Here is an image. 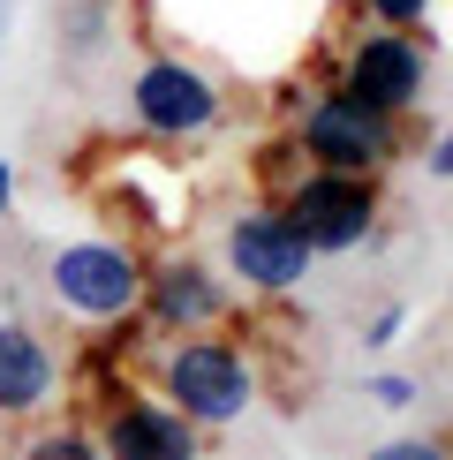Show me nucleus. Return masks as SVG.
Here are the masks:
<instances>
[{"mask_svg": "<svg viewBox=\"0 0 453 460\" xmlns=\"http://www.w3.org/2000/svg\"><path fill=\"white\" fill-rule=\"evenodd\" d=\"M144 370H151V393H159L166 408H182L204 438H212V430H235L242 415L257 408V355L242 348L235 332L151 340Z\"/></svg>", "mask_w": 453, "mask_h": 460, "instance_id": "1", "label": "nucleus"}, {"mask_svg": "<svg viewBox=\"0 0 453 460\" xmlns=\"http://www.w3.org/2000/svg\"><path fill=\"white\" fill-rule=\"evenodd\" d=\"M288 151H295V166H317V174H370L378 181L386 166H401L408 121L348 99L340 84H317L288 113Z\"/></svg>", "mask_w": 453, "mask_h": 460, "instance_id": "2", "label": "nucleus"}, {"mask_svg": "<svg viewBox=\"0 0 453 460\" xmlns=\"http://www.w3.org/2000/svg\"><path fill=\"white\" fill-rule=\"evenodd\" d=\"M144 264L151 257L129 234H76V242H61L46 257V295H53V310H61V317H76L84 332H99V324L137 317Z\"/></svg>", "mask_w": 453, "mask_h": 460, "instance_id": "3", "label": "nucleus"}, {"mask_svg": "<svg viewBox=\"0 0 453 460\" xmlns=\"http://www.w3.org/2000/svg\"><path fill=\"white\" fill-rule=\"evenodd\" d=\"M280 212L302 242H310V257H348V249H370L378 242V219H386V189L370 174H317V166H302V174H280Z\"/></svg>", "mask_w": 453, "mask_h": 460, "instance_id": "4", "label": "nucleus"}, {"mask_svg": "<svg viewBox=\"0 0 453 460\" xmlns=\"http://www.w3.org/2000/svg\"><path fill=\"white\" fill-rule=\"evenodd\" d=\"M333 84L348 99H363L393 121H408L431 91V31H386V23H355L333 53Z\"/></svg>", "mask_w": 453, "mask_h": 460, "instance_id": "5", "label": "nucleus"}, {"mask_svg": "<svg viewBox=\"0 0 453 460\" xmlns=\"http://www.w3.org/2000/svg\"><path fill=\"white\" fill-rule=\"evenodd\" d=\"M129 121H137V137L182 151V144H204L226 121V91L182 53H151L137 68V84H129Z\"/></svg>", "mask_w": 453, "mask_h": 460, "instance_id": "6", "label": "nucleus"}, {"mask_svg": "<svg viewBox=\"0 0 453 460\" xmlns=\"http://www.w3.org/2000/svg\"><path fill=\"white\" fill-rule=\"evenodd\" d=\"M91 430H99L106 460H204V430L182 408H166L151 385H137V377H106L99 385Z\"/></svg>", "mask_w": 453, "mask_h": 460, "instance_id": "7", "label": "nucleus"}, {"mask_svg": "<svg viewBox=\"0 0 453 460\" xmlns=\"http://www.w3.org/2000/svg\"><path fill=\"white\" fill-rule=\"evenodd\" d=\"M219 264H226V287H250V295L280 302V295H295V287L310 279L317 257H310V242L288 226V212L264 197V204L226 212V226H219Z\"/></svg>", "mask_w": 453, "mask_h": 460, "instance_id": "8", "label": "nucleus"}, {"mask_svg": "<svg viewBox=\"0 0 453 460\" xmlns=\"http://www.w3.org/2000/svg\"><path fill=\"white\" fill-rule=\"evenodd\" d=\"M137 317L151 324V340H189V332H226L235 317V287L226 272H212L189 249H166V257L144 264V302Z\"/></svg>", "mask_w": 453, "mask_h": 460, "instance_id": "9", "label": "nucleus"}, {"mask_svg": "<svg viewBox=\"0 0 453 460\" xmlns=\"http://www.w3.org/2000/svg\"><path fill=\"white\" fill-rule=\"evenodd\" d=\"M61 393V355L23 317H0V423H31Z\"/></svg>", "mask_w": 453, "mask_h": 460, "instance_id": "10", "label": "nucleus"}, {"mask_svg": "<svg viewBox=\"0 0 453 460\" xmlns=\"http://www.w3.org/2000/svg\"><path fill=\"white\" fill-rule=\"evenodd\" d=\"M23 460H106V453H99V430L91 423H46L23 446Z\"/></svg>", "mask_w": 453, "mask_h": 460, "instance_id": "11", "label": "nucleus"}, {"mask_svg": "<svg viewBox=\"0 0 453 460\" xmlns=\"http://www.w3.org/2000/svg\"><path fill=\"white\" fill-rule=\"evenodd\" d=\"M431 8H439V0H363V23H386V31H431Z\"/></svg>", "mask_w": 453, "mask_h": 460, "instance_id": "12", "label": "nucleus"}, {"mask_svg": "<svg viewBox=\"0 0 453 460\" xmlns=\"http://www.w3.org/2000/svg\"><path fill=\"white\" fill-rule=\"evenodd\" d=\"M363 460H453V438H386Z\"/></svg>", "mask_w": 453, "mask_h": 460, "instance_id": "13", "label": "nucleus"}, {"mask_svg": "<svg viewBox=\"0 0 453 460\" xmlns=\"http://www.w3.org/2000/svg\"><path fill=\"white\" fill-rule=\"evenodd\" d=\"M363 393L378 400V408H415V377H401V370H378V377H363Z\"/></svg>", "mask_w": 453, "mask_h": 460, "instance_id": "14", "label": "nucleus"}, {"mask_svg": "<svg viewBox=\"0 0 453 460\" xmlns=\"http://www.w3.org/2000/svg\"><path fill=\"white\" fill-rule=\"evenodd\" d=\"M423 174H431V181H453V113H446V128H439L431 151H423Z\"/></svg>", "mask_w": 453, "mask_h": 460, "instance_id": "15", "label": "nucleus"}, {"mask_svg": "<svg viewBox=\"0 0 453 460\" xmlns=\"http://www.w3.org/2000/svg\"><path fill=\"white\" fill-rule=\"evenodd\" d=\"M401 324H408L401 302H393V310H378V317H370V348H393V340H401Z\"/></svg>", "mask_w": 453, "mask_h": 460, "instance_id": "16", "label": "nucleus"}, {"mask_svg": "<svg viewBox=\"0 0 453 460\" xmlns=\"http://www.w3.org/2000/svg\"><path fill=\"white\" fill-rule=\"evenodd\" d=\"M8 212H15V166L0 159V219H8Z\"/></svg>", "mask_w": 453, "mask_h": 460, "instance_id": "17", "label": "nucleus"}, {"mask_svg": "<svg viewBox=\"0 0 453 460\" xmlns=\"http://www.w3.org/2000/svg\"><path fill=\"white\" fill-rule=\"evenodd\" d=\"M8 23H15V0H0V38H8Z\"/></svg>", "mask_w": 453, "mask_h": 460, "instance_id": "18", "label": "nucleus"}]
</instances>
